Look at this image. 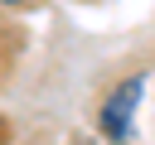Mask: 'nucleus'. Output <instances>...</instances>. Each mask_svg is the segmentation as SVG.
<instances>
[{"instance_id": "obj_1", "label": "nucleus", "mask_w": 155, "mask_h": 145, "mask_svg": "<svg viewBox=\"0 0 155 145\" xmlns=\"http://www.w3.org/2000/svg\"><path fill=\"white\" fill-rule=\"evenodd\" d=\"M140 97H145V77H140V72L126 77V82H116V87L107 92V102H102V111H97V126H102V135H107L111 145H126V140H131Z\"/></svg>"}, {"instance_id": "obj_2", "label": "nucleus", "mask_w": 155, "mask_h": 145, "mask_svg": "<svg viewBox=\"0 0 155 145\" xmlns=\"http://www.w3.org/2000/svg\"><path fill=\"white\" fill-rule=\"evenodd\" d=\"M0 5H10V10H24V5H34V0H0Z\"/></svg>"}, {"instance_id": "obj_3", "label": "nucleus", "mask_w": 155, "mask_h": 145, "mask_svg": "<svg viewBox=\"0 0 155 145\" xmlns=\"http://www.w3.org/2000/svg\"><path fill=\"white\" fill-rule=\"evenodd\" d=\"M5 140H10V126H5V116H0V145H5Z\"/></svg>"}]
</instances>
